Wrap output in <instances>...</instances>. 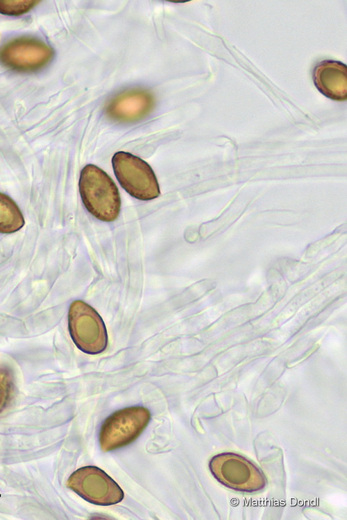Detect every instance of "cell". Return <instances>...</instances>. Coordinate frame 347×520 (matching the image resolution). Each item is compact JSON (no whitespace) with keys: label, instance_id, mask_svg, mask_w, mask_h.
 <instances>
[{"label":"cell","instance_id":"cell-1","mask_svg":"<svg viewBox=\"0 0 347 520\" xmlns=\"http://www.w3.org/2000/svg\"><path fill=\"white\" fill-rule=\"evenodd\" d=\"M79 192L87 210L105 222L114 221L121 208L119 192L112 179L101 168L87 164L82 169Z\"/></svg>","mask_w":347,"mask_h":520},{"label":"cell","instance_id":"cell-2","mask_svg":"<svg viewBox=\"0 0 347 520\" xmlns=\"http://www.w3.org/2000/svg\"><path fill=\"white\" fill-rule=\"evenodd\" d=\"M112 164L120 185L131 196L149 200L160 196L156 176L150 165L141 158L119 151L112 157Z\"/></svg>","mask_w":347,"mask_h":520},{"label":"cell","instance_id":"cell-3","mask_svg":"<svg viewBox=\"0 0 347 520\" xmlns=\"http://www.w3.org/2000/svg\"><path fill=\"white\" fill-rule=\"evenodd\" d=\"M151 419L149 410L142 406L119 410L103 423L99 433V443L107 452L126 446L137 439Z\"/></svg>","mask_w":347,"mask_h":520},{"label":"cell","instance_id":"cell-4","mask_svg":"<svg viewBox=\"0 0 347 520\" xmlns=\"http://www.w3.org/2000/svg\"><path fill=\"white\" fill-rule=\"evenodd\" d=\"M67 486L85 501L99 505H110L122 501L124 494L105 471L94 466L81 467L71 474Z\"/></svg>","mask_w":347,"mask_h":520},{"label":"cell","instance_id":"cell-5","mask_svg":"<svg viewBox=\"0 0 347 520\" xmlns=\"http://www.w3.org/2000/svg\"><path fill=\"white\" fill-rule=\"evenodd\" d=\"M69 332L75 344L87 354H98L107 343L106 331L99 314L82 301L74 302L68 315Z\"/></svg>","mask_w":347,"mask_h":520},{"label":"cell","instance_id":"cell-6","mask_svg":"<svg viewBox=\"0 0 347 520\" xmlns=\"http://www.w3.org/2000/svg\"><path fill=\"white\" fill-rule=\"evenodd\" d=\"M53 55L51 47L31 37L12 40L0 49V62L19 71L37 70L48 64Z\"/></svg>","mask_w":347,"mask_h":520},{"label":"cell","instance_id":"cell-7","mask_svg":"<svg viewBox=\"0 0 347 520\" xmlns=\"http://www.w3.org/2000/svg\"><path fill=\"white\" fill-rule=\"evenodd\" d=\"M154 98L148 91L134 89L116 96L107 107L112 118L121 121H134L146 116L153 109Z\"/></svg>","mask_w":347,"mask_h":520},{"label":"cell","instance_id":"cell-8","mask_svg":"<svg viewBox=\"0 0 347 520\" xmlns=\"http://www.w3.org/2000/svg\"><path fill=\"white\" fill-rule=\"evenodd\" d=\"M316 88L328 98L344 101L347 96V69L341 62L324 60L313 71Z\"/></svg>","mask_w":347,"mask_h":520},{"label":"cell","instance_id":"cell-9","mask_svg":"<svg viewBox=\"0 0 347 520\" xmlns=\"http://www.w3.org/2000/svg\"><path fill=\"white\" fill-rule=\"evenodd\" d=\"M24 225V219L17 205L8 196L0 193V233H13Z\"/></svg>","mask_w":347,"mask_h":520},{"label":"cell","instance_id":"cell-10","mask_svg":"<svg viewBox=\"0 0 347 520\" xmlns=\"http://www.w3.org/2000/svg\"><path fill=\"white\" fill-rule=\"evenodd\" d=\"M38 1H0V13L7 15H20L27 12Z\"/></svg>","mask_w":347,"mask_h":520},{"label":"cell","instance_id":"cell-11","mask_svg":"<svg viewBox=\"0 0 347 520\" xmlns=\"http://www.w3.org/2000/svg\"><path fill=\"white\" fill-rule=\"evenodd\" d=\"M12 389L13 382L10 372L6 368H0V413L8 404Z\"/></svg>","mask_w":347,"mask_h":520}]
</instances>
